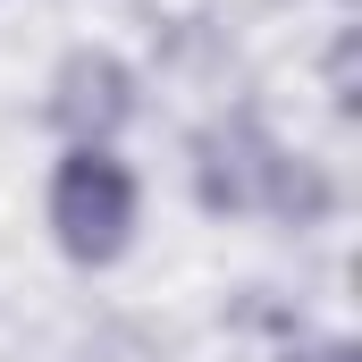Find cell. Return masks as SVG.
<instances>
[{
    "label": "cell",
    "mask_w": 362,
    "mask_h": 362,
    "mask_svg": "<svg viewBox=\"0 0 362 362\" xmlns=\"http://www.w3.org/2000/svg\"><path fill=\"white\" fill-rule=\"evenodd\" d=\"M127 118H135V76L110 51H68L51 76V127L76 135V152H101Z\"/></svg>",
    "instance_id": "3"
},
{
    "label": "cell",
    "mask_w": 362,
    "mask_h": 362,
    "mask_svg": "<svg viewBox=\"0 0 362 362\" xmlns=\"http://www.w3.org/2000/svg\"><path fill=\"white\" fill-rule=\"evenodd\" d=\"M51 228H59L68 262H118L135 236V177L110 152H68L51 177Z\"/></svg>",
    "instance_id": "2"
},
{
    "label": "cell",
    "mask_w": 362,
    "mask_h": 362,
    "mask_svg": "<svg viewBox=\"0 0 362 362\" xmlns=\"http://www.w3.org/2000/svg\"><path fill=\"white\" fill-rule=\"evenodd\" d=\"M320 362H354V346H329V354H320Z\"/></svg>",
    "instance_id": "4"
},
{
    "label": "cell",
    "mask_w": 362,
    "mask_h": 362,
    "mask_svg": "<svg viewBox=\"0 0 362 362\" xmlns=\"http://www.w3.org/2000/svg\"><path fill=\"white\" fill-rule=\"evenodd\" d=\"M194 185H202L211 211H278V219H320L329 211V185L303 160H286L253 118H228L194 144Z\"/></svg>",
    "instance_id": "1"
}]
</instances>
